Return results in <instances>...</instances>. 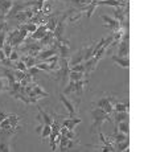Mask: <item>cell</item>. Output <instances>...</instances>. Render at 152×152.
<instances>
[{
  "label": "cell",
  "mask_w": 152,
  "mask_h": 152,
  "mask_svg": "<svg viewBox=\"0 0 152 152\" xmlns=\"http://www.w3.org/2000/svg\"><path fill=\"white\" fill-rule=\"evenodd\" d=\"M65 1H69V3H73V4L77 7V10H80V8L85 7V5L90 4V3L93 1V0H65Z\"/></svg>",
  "instance_id": "24"
},
{
  "label": "cell",
  "mask_w": 152,
  "mask_h": 152,
  "mask_svg": "<svg viewBox=\"0 0 152 152\" xmlns=\"http://www.w3.org/2000/svg\"><path fill=\"white\" fill-rule=\"evenodd\" d=\"M115 127L118 128V131H121V132L126 134V135H128V132H130V126H128V121H122V122H119V123H116Z\"/></svg>",
  "instance_id": "19"
},
{
  "label": "cell",
  "mask_w": 152,
  "mask_h": 152,
  "mask_svg": "<svg viewBox=\"0 0 152 152\" xmlns=\"http://www.w3.org/2000/svg\"><path fill=\"white\" fill-rule=\"evenodd\" d=\"M7 27V20H0V32Z\"/></svg>",
  "instance_id": "38"
},
{
  "label": "cell",
  "mask_w": 152,
  "mask_h": 152,
  "mask_svg": "<svg viewBox=\"0 0 152 152\" xmlns=\"http://www.w3.org/2000/svg\"><path fill=\"white\" fill-rule=\"evenodd\" d=\"M85 77H87V74H85V73H80V72H70L69 73L70 81H80V80H83Z\"/></svg>",
  "instance_id": "23"
},
{
  "label": "cell",
  "mask_w": 152,
  "mask_h": 152,
  "mask_svg": "<svg viewBox=\"0 0 152 152\" xmlns=\"http://www.w3.org/2000/svg\"><path fill=\"white\" fill-rule=\"evenodd\" d=\"M8 119H10V122H11V124H12L13 130H15V128H17V127H19L20 118H19V116H17V115H13V114H12V115H11V114H10V115H8Z\"/></svg>",
  "instance_id": "31"
},
{
  "label": "cell",
  "mask_w": 152,
  "mask_h": 152,
  "mask_svg": "<svg viewBox=\"0 0 152 152\" xmlns=\"http://www.w3.org/2000/svg\"><path fill=\"white\" fill-rule=\"evenodd\" d=\"M98 5H110V7H127L128 1L122 0H98Z\"/></svg>",
  "instance_id": "12"
},
{
  "label": "cell",
  "mask_w": 152,
  "mask_h": 152,
  "mask_svg": "<svg viewBox=\"0 0 152 152\" xmlns=\"http://www.w3.org/2000/svg\"><path fill=\"white\" fill-rule=\"evenodd\" d=\"M60 101L64 103V106L66 107V110L69 111V118H74V116H77V110H75V107H74V103H73L72 101H69L68 98L65 97V94L64 93H61L60 94Z\"/></svg>",
  "instance_id": "5"
},
{
  "label": "cell",
  "mask_w": 152,
  "mask_h": 152,
  "mask_svg": "<svg viewBox=\"0 0 152 152\" xmlns=\"http://www.w3.org/2000/svg\"><path fill=\"white\" fill-rule=\"evenodd\" d=\"M7 116H8L7 114H4V113H1V111H0V123H1V122L4 121V119L7 118Z\"/></svg>",
  "instance_id": "40"
},
{
  "label": "cell",
  "mask_w": 152,
  "mask_h": 152,
  "mask_svg": "<svg viewBox=\"0 0 152 152\" xmlns=\"http://www.w3.org/2000/svg\"><path fill=\"white\" fill-rule=\"evenodd\" d=\"M122 1H127V0H122Z\"/></svg>",
  "instance_id": "41"
},
{
  "label": "cell",
  "mask_w": 152,
  "mask_h": 152,
  "mask_svg": "<svg viewBox=\"0 0 152 152\" xmlns=\"http://www.w3.org/2000/svg\"><path fill=\"white\" fill-rule=\"evenodd\" d=\"M8 58H10L11 61H13V62H15V61H17V60H20L19 50H17V49H13V50H12V53H11V56H10V57H8Z\"/></svg>",
  "instance_id": "36"
},
{
  "label": "cell",
  "mask_w": 152,
  "mask_h": 152,
  "mask_svg": "<svg viewBox=\"0 0 152 152\" xmlns=\"http://www.w3.org/2000/svg\"><path fill=\"white\" fill-rule=\"evenodd\" d=\"M33 16H34V12L31 10V7H29V8H27V10H24V11H20V12H17V13L13 17H16V19L19 20L20 23H28L29 20H31Z\"/></svg>",
  "instance_id": "6"
},
{
  "label": "cell",
  "mask_w": 152,
  "mask_h": 152,
  "mask_svg": "<svg viewBox=\"0 0 152 152\" xmlns=\"http://www.w3.org/2000/svg\"><path fill=\"white\" fill-rule=\"evenodd\" d=\"M61 12H56L53 15H50L49 16V19H48V21H46V28H48V31H52L53 32L54 31V28H56V25H57V21H58V15H60Z\"/></svg>",
  "instance_id": "14"
},
{
  "label": "cell",
  "mask_w": 152,
  "mask_h": 152,
  "mask_svg": "<svg viewBox=\"0 0 152 152\" xmlns=\"http://www.w3.org/2000/svg\"><path fill=\"white\" fill-rule=\"evenodd\" d=\"M20 60H23L24 61V64H25V66H27V69L29 68H32V66H34L37 64V58L36 57H33V56H29V54H25V56H23Z\"/></svg>",
  "instance_id": "17"
},
{
  "label": "cell",
  "mask_w": 152,
  "mask_h": 152,
  "mask_svg": "<svg viewBox=\"0 0 152 152\" xmlns=\"http://www.w3.org/2000/svg\"><path fill=\"white\" fill-rule=\"evenodd\" d=\"M41 12L44 13V15H50V12H52V4H50V1L49 0H46V1H44V4H42V8H41Z\"/></svg>",
  "instance_id": "30"
},
{
  "label": "cell",
  "mask_w": 152,
  "mask_h": 152,
  "mask_svg": "<svg viewBox=\"0 0 152 152\" xmlns=\"http://www.w3.org/2000/svg\"><path fill=\"white\" fill-rule=\"evenodd\" d=\"M13 74H15V78H16V81H21L25 78V75H27V72H23V70H17L15 69L13 70Z\"/></svg>",
  "instance_id": "32"
},
{
  "label": "cell",
  "mask_w": 152,
  "mask_h": 152,
  "mask_svg": "<svg viewBox=\"0 0 152 152\" xmlns=\"http://www.w3.org/2000/svg\"><path fill=\"white\" fill-rule=\"evenodd\" d=\"M113 109H114V111H116V113H119V111H127L128 113V103H121V102L116 101L115 103L113 104Z\"/></svg>",
  "instance_id": "25"
},
{
  "label": "cell",
  "mask_w": 152,
  "mask_h": 152,
  "mask_svg": "<svg viewBox=\"0 0 152 152\" xmlns=\"http://www.w3.org/2000/svg\"><path fill=\"white\" fill-rule=\"evenodd\" d=\"M116 102V99L114 98V97H103V98H101V99H98L97 102H94L93 103V106H95V107H101V109H103L104 111H106L109 115H111L113 114V104Z\"/></svg>",
  "instance_id": "3"
},
{
  "label": "cell",
  "mask_w": 152,
  "mask_h": 152,
  "mask_svg": "<svg viewBox=\"0 0 152 152\" xmlns=\"http://www.w3.org/2000/svg\"><path fill=\"white\" fill-rule=\"evenodd\" d=\"M10 145L8 144H5V143H0V151H3V152H8L10 151Z\"/></svg>",
  "instance_id": "37"
},
{
  "label": "cell",
  "mask_w": 152,
  "mask_h": 152,
  "mask_svg": "<svg viewBox=\"0 0 152 152\" xmlns=\"http://www.w3.org/2000/svg\"><path fill=\"white\" fill-rule=\"evenodd\" d=\"M78 123H81V119L77 118V116H74V118H68V119H65V121L62 122V126L68 127V130H74V127H75V126H77Z\"/></svg>",
  "instance_id": "16"
},
{
  "label": "cell",
  "mask_w": 152,
  "mask_h": 152,
  "mask_svg": "<svg viewBox=\"0 0 152 152\" xmlns=\"http://www.w3.org/2000/svg\"><path fill=\"white\" fill-rule=\"evenodd\" d=\"M36 66L40 70H42V72H46V73H52V72H53L52 68H50V65H49V64H46V62H44V61H40V62H37Z\"/></svg>",
  "instance_id": "27"
},
{
  "label": "cell",
  "mask_w": 152,
  "mask_h": 152,
  "mask_svg": "<svg viewBox=\"0 0 152 152\" xmlns=\"http://www.w3.org/2000/svg\"><path fill=\"white\" fill-rule=\"evenodd\" d=\"M32 86H33V89H32V90H33V93H34V94H36V95H39V97H41V98H44V97H49V94H48V93H46V91H44V90H42L41 87H40L37 83L32 82Z\"/></svg>",
  "instance_id": "22"
},
{
  "label": "cell",
  "mask_w": 152,
  "mask_h": 152,
  "mask_svg": "<svg viewBox=\"0 0 152 152\" xmlns=\"http://www.w3.org/2000/svg\"><path fill=\"white\" fill-rule=\"evenodd\" d=\"M111 139H113L114 143H118V142H123V140H127L128 139V135H126V134L121 132V131H116V132H114L113 136H110Z\"/></svg>",
  "instance_id": "20"
},
{
  "label": "cell",
  "mask_w": 152,
  "mask_h": 152,
  "mask_svg": "<svg viewBox=\"0 0 152 152\" xmlns=\"http://www.w3.org/2000/svg\"><path fill=\"white\" fill-rule=\"evenodd\" d=\"M113 114H114V121H115V123H119V122H122V121H128L127 111H119V113L113 111Z\"/></svg>",
  "instance_id": "18"
},
{
  "label": "cell",
  "mask_w": 152,
  "mask_h": 152,
  "mask_svg": "<svg viewBox=\"0 0 152 152\" xmlns=\"http://www.w3.org/2000/svg\"><path fill=\"white\" fill-rule=\"evenodd\" d=\"M75 89H77V86H75V81H70L69 83H66L65 89H64V94H65V95L74 94Z\"/></svg>",
  "instance_id": "21"
},
{
  "label": "cell",
  "mask_w": 152,
  "mask_h": 152,
  "mask_svg": "<svg viewBox=\"0 0 152 152\" xmlns=\"http://www.w3.org/2000/svg\"><path fill=\"white\" fill-rule=\"evenodd\" d=\"M91 118H93V126H91V132L94 134L95 131H101V127H102V123H103L104 121L106 122H113L110 118V115L106 113L103 109H101V107H93L91 109Z\"/></svg>",
  "instance_id": "1"
},
{
  "label": "cell",
  "mask_w": 152,
  "mask_h": 152,
  "mask_svg": "<svg viewBox=\"0 0 152 152\" xmlns=\"http://www.w3.org/2000/svg\"><path fill=\"white\" fill-rule=\"evenodd\" d=\"M4 89H8V86H5V82L1 80V78H0V91H1V90H4Z\"/></svg>",
  "instance_id": "39"
},
{
  "label": "cell",
  "mask_w": 152,
  "mask_h": 152,
  "mask_svg": "<svg viewBox=\"0 0 152 152\" xmlns=\"http://www.w3.org/2000/svg\"><path fill=\"white\" fill-rule=\"evenodd\" d=\"M116 145H114L115 147V151H130V148H128V139L127 140H123V142H118L115 143Z\"/></svg>",
  "instance_id": "26"
},
{
  "label": "cell",
  "mask_w": 152,
  "mask_h": 152,
  "mask_svg": "<svg viewBox=\"0 0 152 152\" xmlns=\"http://www.w3.org/2000/svg\"><path fill=\"white\" fill-rule=\"evenodd\" d=\"M0 70H1V65H0Z\"/></svg>",
  "instance_id": "42"
},
{
  "label": "cell",
  "mask_w": 152,
  "mask_h": 152,
  "mask_svg": "<svg viewBox=\"0 0 152 152\" xmlns=\"http://www.w3.org/2000/svg\"><path fill=\"white\" fill-rule=\"evenodd\" d=\"M37 109H39V115H37V119H39L42 124H52V123H53V115L46 114L40 106H37Z\"/></svg>",
  "instance_id": "9"
},
{
  "label": "cell",
  "mask_w": 152,
  "mask_h": 152,
  "mask_svg": "<svg viewBox=\"0 0 152 152\" xmlns=\"http://www.w3.org/2000/svg\"><path fill=\"white\" fill-rule=\"evenodd\" d=\"M13 0H0V20H7L8 12L13 7Z\"/></svg>",
  "instance_id": "4"
},
{
  "label": "cell",
  "mask_w": 152,
  "mask_h": 152,
  "mask_svg": "<svg viewBox=\"0 0 152 152\" xmlns=\"http://www.w3.org/2000/svg\"><path fill=\"white\" fill-rule=\"evenodd\" d=\"M101 19L103 20V21H106V27L109 29H111L113 32L121 29V23H119L116 19H111V17L107 16V15H101Z\"/></svg>",
  "instance_id": "7"
},
{
  "label": "cell",
  "mask_w": 152,
  "mask_h": 152,
  "mask_svg": "<svg viewBox=\"0 0 152 152\" xmlns=\"http://www.w3.org/2000/svg\"><path fill=\"white\" fill-rule=\"evenodd\" d=\"M56 41V39H54V34H53V32L52 31H48L46 32V34L42 37L41 40H40V44L45 48V46H48V45H50V48L53 46V44Z\"/></svg>",
  "instance_id": "13"
},
{
  "label": "cell",
  "mask_w": 152,
  "mask_h": 152,
  "mask_svg": "<svg viewBox=\"0 0 152 152\" xmlns=\"http://www.w3.org/2000/svg\"><path fill=\"white\" fill-rule=\"evenodd\" d=\"M70 72H80V73H85V64H77V65L70 66Z\"/></svg>",
  "instance_id": "33"
},
{
  "label": "cell",
  "mask_w": 152,
  "mask_h": 152,
  "mask_svg": "<svg viewBox=\"0 0 152 152\" xmlns=\"http://www.w3.org/2000/svg\"><path fill=\"white\" fill-rule=\"evenodd\" d=\"M69 73H70V66H69V58H62L60 57L58 60V66L54 70V80L57 81L61 86L66 85V81L69 78Z\"/></svg>",
  "instance_id": "2"
},
{
  "label": "cell",
  "mask_w": 152,
  "mask_h": 152,
  "mask_svg": "<svg viewBox=\"0 0 152 152\" xmlns=\"http://www.w3.org/2000/svg\"><path fill=\"white\" fill-rule=\"evenodd\" d=\"M40 72H41V70H40L39 68H37L36 65H34V66H32V68H29V69H27V73H28V74H31L32 77H34V75H36V74H39Z\"/></svg>",
  "instance_id": "35"
},
{
  "label": "cell",
  "mask_w": 152,
  "mask_h": 152,
  "mask_svg": "<svg viewBox=\"0 0 152 152\" xmlns=\"http://www.w3.org/2000/svg\"><path fill=\"white\" fill-rule=\"evenodd\" d=\"M12 69H17V70H23V72H27V66H25V64H24V61H23V60L15 61Z\"/></svg>",
  "instance_id": "29"
},
{
  "label": "cell",
  "mask_w": 152,
  "mask_h": 152,
  "mask_svg": "<svg viewBox=\"0 0 152 152\" xmlns=\"http://www.w3.org/2000/svg\"><path fill=\"white\" fill-rule=\"evenodd\" d=\"M50 132H52V127H50V124H44V127H42V130H41V139H42V140H45L46 138H49Z\"/></svg>",
  "instance_id": "28"
},
{
  "label": "cell",
  "mask_w": 152,
  "mask_h": 152,
  "mask_svg": "<svg viewBox=\"0 0 152 152\" xmlns=\"http://www.w3.org/2000/svg\"><path fill=\"white\" fill-rule=\"evenodd\" d=\"M111 58H113L114 62H116L119 66H122V68H124V69L130 68V60H128V57H119V56H113Z\"/></svg>",
  "instance_id": "15"
},
{
  "label": "cell",
  "mask_w": 152,
  "mask_h": 152,
  "mask_svg": "<svg viewBox=\"0 0 152 152\" xmlns=\"http://www.w3.org/2000/svg\"><path fill=\"white\" fill-rule=\"evenodd\" d=\"M3 50H4V54H5V57H10L11 56V53H12V46L10 45V44H7L5 42L4 44V46H3Z\"/></svg>",
  "instance_id": "34"
},
{
  "label": "cell",
  "mask_w": 152,
  "mask_h": 152,
  "mask_svg": "<svg viewBox=\"0 0 152 152\" xmlns=\"http://www.w3.org/2000/svg\"><path fill=\"white\" fill-rule=\"evenodd\" d=\"M54 54H58V50H57V48L52 46V48H48V49H42L36 58H37V61H44V60H46V58L52 57V56H54Z\"/></svg>",
  "instance_id": "8"
},
{
  "label": "cell",
  "mask_w": 152,
  "mask_h": 152,
  "mask_svg": "<svg viewBox=\"0 0 152 152\" xmlns=\"http://www.w3.org/2000/svg\"><path fill=\"white\" fill-rule=\"evenodd\" d=\"M85 60V49H80L78 52H75L74 56H72V58H70L69 61V66H73V65H77V64H81Z\"/></svg>",
  "instance_id": "11"
},
{
  "label": "cell",
  "mask_w": 152,
  "mask_h": 152,
  "mask_svg": "<svg viewBox=\"0 0 152 152\" xmlns=\"http://www.w3.org/2000/svg\"><path fill=\"white\" fill-rule=\"evenodd\" d=\"M46 32H48V28H46V25L45 24H40L39 27H37L36 29V32H33V33H31V39H33V40H37V41H40V40L42 39L44 36L46 34Z\"/></svg>",
  "instance_id": "10"
}]
</instances>
